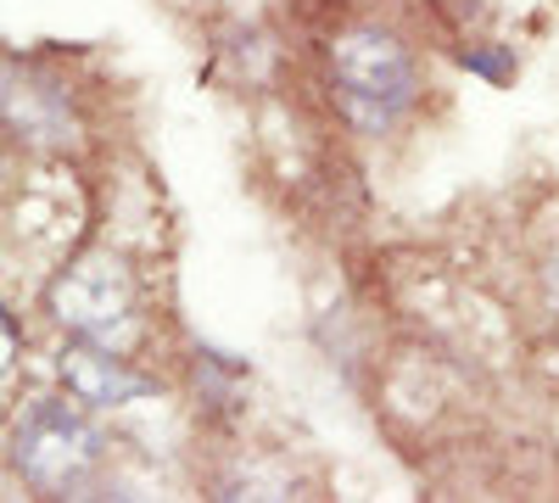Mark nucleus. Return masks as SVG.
<instances>
[{
  "mask_svg": "<svg viewBox=\"0 0 559 503\" xmlns=\"http://www.w3.org/2000/svg\"><path fill=\"white\" fill-rule=\"evenodd\" d=\"M543 297H548V313L559 319V252L548 258V274H543Z\"/></svg>",
  "mask_w": 559,
  "mask_h": 503,
  "instance_id": "obj_7",
  "label": "nucleus"
},
{
  "mask_svg": "<svg viewBox=\"0 0 559 503\" xmlns=\"http://www.w3.org/2000/svg\"><path fill=\"white\" fill-rule=\"evenodd\" d=\"M73 403H57V397L28 403L12 426V465L39 492H73L102 465V431Z\"/></svg>",
  "mask_w": 559,
  "mask_h": 503,
  "instance_id": "obj_2",
  "label": "nucleus"
},
{
  "mask_svg": "<svg viewBox=\"0 0 559 503\" xmlns=\"http://www.w3.org/2000/svg\"><path fill=\"white\" fill-rule=\"evenodd\" d=\"M464 68H471V73H481L487 84H509V73H515V68H509L498 51H464Z\"/></svg>",
  "mask_w": 559,
  "mask_h": 503,
  "instance_id": "obj_6",
  "label": "nucleus"
},
{
  "mask_svg": "<svg viewBox=\"0 0 559 503\" xmlns=\"http://www.w3.org/2000/svg\"><path fill=\"white\" fill-rule=\"evenodd\" d=\"M324 79H331V101L342 123L364 134V141L392 134L419 101V62L381 23L342 28L324 45Z\"/></svg>",
  "mask_w": 559,
  "mask_h": 503,
  "instance_id": "obj_1",
  "label": "nucleus"
},
{
  "mask_svg": "<svg viewBox=\"0 0 559 503\" xmlns=\"http://www.w3.org/2000/svg\"><path fill=\"white\" fill-rule=\"evenodd\" d=\"M57 375H62L68 397H79L84 408H129L152 392V375H140L129 358H118L102 342H84V336L73 347H62Z\"/></svg>",
  "mask_w": 559,
  "mask_h": 503,
  "instance_id": "obj_4",
  "label": "nucleus"
},
{
  "mask_svg": "<svg viewBox=\"0 0 559 503\" xmlns=\"http://www.w3.org/2000/svg\"><path fill=\"white\" fill-rule=\"evenodd\" d=\"M134 308H140V286L129 263L112 252H84L51 280V313L84 342L118 347L134 331Z\"/></svg>",
  "mask_w": 559,
  "mask_h": 503,
  "instance_id": "obj_3",
  "label": "nucleus"
},
{
  "mask_svg": "<svg viewBox=\"0 0 559 503\" xmlns=\"http://www.w3.org/2000/svg\"><path fill=\"white\" fill-rule=\"evenodd\" d=\"M7 123L23 134L28 146H68L73 141V112H68V96L57 84H17L7 89Z\"/></svg>",
  "mask_w": 559,
  "mask_h": 503,
  "instance_id": "obj_5",
  "label": "nucleus"
}]
</instances>
